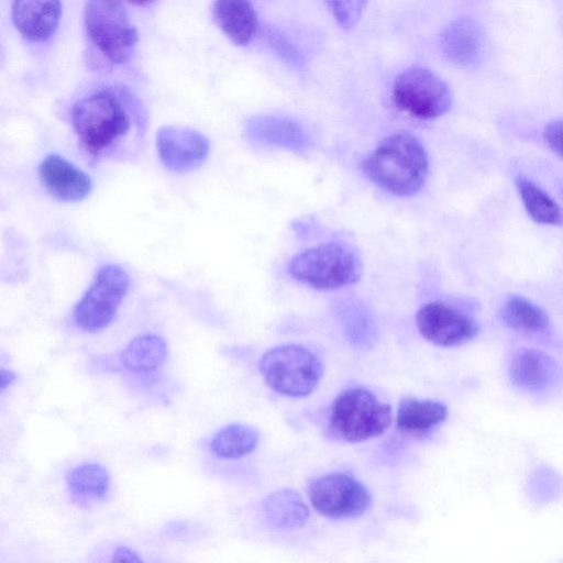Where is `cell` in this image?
<instances>
[{"mask_svg":"<svg viewBox=\"0 0 563 563\" xmlns=\"http://www.w3.org/2000/svg\"><path fill=\"white\" fill-rule=\"evenodd\" d=\"M140 120L132 97L113 89L86 96L71 109L75 133L84 148L96 158L111 154Z\"/></svg>","mask_w":563,"mask_h":563,"instance_id":"cell-1","label":"cell"},{"mask_svg":"<svg viewBox=\"0 0 563 563\" xmlns=\"http://www.w3.org/2000/svg\"><path fill=\"white\" fill-rule=\"evenodd\" d=\"M365 176L398 197L416 195L429 174V159L421 141L408 132L383 139L363 161Z\"/></svg>","mask_w":563,"mask_h":563,"instance_id":"cell-2","label":"cell"},{"mask_svg":"<svg viewBox=\"0 0 563 563\" xmlns=\"http://www.w3.org/2000/svg\"><path fill=\"white\" fill-rule=\"evenodd\" d=\"M362 261L351 247L327 242L291 258L288 273L297 282L319 290L340 289L357 283Z\"/></svg>","mask_w":563,"mask_h":563,"instance_id":"cell-3","label":"cell"},{"mask_svg":"<svg viewBox=\"0 0 563 563\" xmlns=\"http://www.w3.org/2000/svg\"><path fill=\"white\" fill-rule=\"evenodd\" d=\"M391 419L390 406L363 387L342 391L330 410L332 431L350 443L382 435L390 426Z\"/></svg>","mask_w":563,"mask_h":563,"instance_id":"cell-4","label":"cell"},{"mask_svg":"<svg viewBox=\"0 0 563 563\" xmlns=\"http://www.w3.org/2000/svg\"><path fill=\"white\" fill-rule=\"evenodd\" d=\"M258 366L267 386L291 398L310 395L318 386L323 373L318 356L296 344L269 349L262 355Z\"/></svg>","mask_w":563,"mask_h":563,"instance_id":"cell-5","label":"cell"},{"mask_svg":"<svg viewBox=\"0 0 563 563\" xmlns=\"http://www.w3.org/2000/svg\"><path fill=\"white\" fill-rule=\"evenodd\" d=\"M84 20L88 37L111 63L132 56L137 32L121 0H88Z\"/></svg>","mask_w":563,"mask_h":563,"instance_id":"cell-6","label":"cell"},{"mask_svg":"<svg viewBox=\"0 0 563 563\" xmlns=\"http://www.w3.org/2000/svg\"><path fill=\"white\" fill-rule=\"evenodd\" d=\"M130 285L128 273L115 264L102 266L74 309V321L85 332L95 333L114 319Z\"/></svg>","mask_w":563,"mask_h":563,"instance_id":"cell-7","label":"cell"},{"mask_svg":"<svg viewBox=\"0 0 563 563\" xmlns=\"http://www.w3.org/2000/svg\"><path fill=\"white\" fill-rule=\"evenodd\" d=\"M393 99L399 110L420 120L443 115L452 103L446 84L423 67L407 68L396 77Z\"/></svg>","mask_w":563,"mask_h":563,"instance_id":"cell-8","label":"cell"},{"mask_svg":"<svg viewBox=\"0 0 563 563\" xmlns=\"http://www.w3.org/2000/svg\"><path fill=\"white\" fill-rule=\"evenodd\" d=\"M307 494L312 507L330 519L360 517L372 505L368 489L354 476L343 472H331L313 478Z\"/></svg>","mask_w":563,"mask_h":563,"instance_id":"cell-9","label":"cell"},{"mask_svg":"<svg viewBox=\"0 0 563 563\" xmlns=\"http://www.w3.org/2000/svg\"><path fill=\"white\" fill-rule=\"evenodd\" d=\"M416 323L427 341L443 347L463 345L472 341L479 331L473 318L441 301L422 306L417 311Z\"/></svg>","mask_w":563,"mask_h":563,"instance_id":"cell-10","label":"cell"},{"mask_svg":"<svg viewBox=\"0 0 563 563\" xmlns=\"http://www.w3.org/2000/svg\"><path fill=\"white\" fill-rule=\"evenodd\" d=\"M156 146L161 162L172 172H187L200 165L209 153V141L200 132L184 126H163Z\"/></svg>","mask_w":563,"mask_h":563,"instance_id":"cell-11","label":"cell"},{"mask_svg":"<svg viewBox=\"0 0 563 563\" xmlns=\"http://www.w3.org/2000/svg\"><path fill=\"white\" fill-rule=\"evenodd\" d=\"M38 174L47 191L62 201H79L91 191L89 176L59 155L45 157Z\"/></svg>","mask_w":563,"mask_h":563,"instance_id":"cell-12","label":"cell"},{"mask_svg":"<svg viewBox=\"0 0 563 563\" xmlns=\"http://www.w3.org/2000/svg\"><path fill=\"white\" fill-rule=\"evenodd\" d=\"M60 13L59 0L12 1V21L20 34L32 42L47 41L58 26Z\"/></svg>","mask_w":563,"mask_h":563,"instance_id":"cell-13","label":"cell"},{"mask_svg":"<svg viewBox=\"0 0 563 563\" xmlns=\"http://www.w3.org/2000/svg\"><path fill=\"white\" fill-rule=\"evenodd\" d=\"M66 486L71 501L80 508L108 499L111 478L108 470L95 462L81 463L68 471Z\"/></svg>","mask_w":563,"mask_h":563,"instance_id":"cell-14","label":"cell"},{"mask_svg":"<svg viewBox=\"0 0 563 563\" xmlns=\"http://www.w3.org/2000/svg\"><path fill=\"white\" fill-rule=\"evenodd\" d=\"M247 137L260 144L302 151L308 139L301 126L291 119L278 115H260L246 124Z\"/></svg>","mask_w":563,"mask_h":563,"instance_id":"cell-15","label":"cell"},{"mask_svg":"<svg viewBox=\"0 0 563 563\" xmlns=\"http://www.w3.org/2000/svg\"><path fill=\"white\" fill-rule=\"evenodd\" d=\"M214 21L236 45H249L257 31V18L250 0H216L212 8Z\"/></svg>","mask_w":563,"mask_h":563,"instance_id":"cell-16","label":"cell"},{"mask_svg":"<svg viewBox=\"0 0 563 563\" xmlns=\"http://www.w3.org/2000/svg\"><path fill=\"white\" fill-rule=\"evenodd\" d=\"M440 48L443 56L459 66L473 64L481 49V34L476 23L461 16L452 21L440 36Z\"/></svg>","mask_w":563,"mask_h":563,"instance_id":"cell-17","label":"cell"},{"mask_svg":"<svg viewBox=\"0 0 563 563\" xmlns=\"http://www.w3.org/2000/svg\"><path fill=\"white\" fill-rule=\"evenodd\" d=\"M168 346L164 338L155 333L135 336L119 355L121 365L130 373L148 375L166 362Z\"/></svg>","mask_w":563,"mask_h":563,"instance_id":"cell-18","label":"cell"},{"mask_svg":"<svg viewBox=\"0 0 563 563\" xmlns=\"http://www.w3.org/2000/svg\"><path fill=\"white\" fill-rule=\"evenodd\" d=\"M555 372L554 361L543 351L525 347L512 357L509 374L518 387L537 390L549 385Z\"/></svg>","mask_w":563,"mask_h":563,"instance_id":"cell-19","label":"cell"},{"mask_svg":"<svg viewBox=\"0 0 563 563\" xmlns=\"http://www.w3.org/2000/svg\"><path fill=\"white\" fill-rule=\"evenodd\" d=\"M263 512L275 529L291 530L306 525L309 508L294 489L283 488L269 494L263 501Z\"/></svg>","mask_w":563,"mask_h":563,"instance_id":"cell-20","label":"cell"},{"mask_svg":"<svg viewBox=\"0 0 563 563\" xmlns=\"http://www.w3.org/2000/svg\"><path fill=\"white\" fill-rule=\"evenodd\" d=\"M448 415V407L441 401L406 398L399 404L396 423L404 433L422 435L442 423Z\"/></svg>","mask_w":563,"mask_h":563,"instance_id":"cell-21","label":"cell"},{"mask_svg":"<svg viewBox=\"0 0 563 563\" xmlns=\"http://www.w3.org/2000/svg\"><path fill=\"white\" fill-rule=\"evenodd\" d=\"M258 431L245 423H230L221 428L210 441V450L221 459H239L255 450Z\"/></svg>","mask_w":563,"mask_h":563,"instance_id":"cell-22","label":"cell"},{"mask_svg":"<svg viewBox=\"0 0 563 563\" xmlns=\"http://www.w3.org/2000/svg\"><path fill=\"white\" fill-rule=\"evenodd\" d=\"M516 187L529 217L544 225H561L563 213L556 201L540 186L526 177H518Z\"/></svg>","mask_w":563,"mask_h":563,"instance_id":"cell-23","label":"cell"},{"mask_svg":"<svg viewBox=\"0 0 563 563\" xmlns=\"http://www.w3.org/2000/svg\"><path fill=\"white\" fill-rule=\"evenodd\" d=\"M501 319L514 330L520 332H541L550 324L547 312L530 300L514 296L501 309Z\"/></svg>","mask_w":563,"mask_h":563,"instance_id":"cell-24","label":"cell"},{"mask_svg":"<svg viewBox=\"0 0 563 563\" xmlns=\"http://www.w3.org/2000/svg\"><path fill=\"white\" fill-rule=\"evenodd\" d=\"M368 0H324L336 23L344 30L353 29L360 21Z\"/></svg>","mask_w":563,"mask_h":563,"instance_id":"cell-25","label":"cell"},{"mask_svg":"<svg viewBox=\"0 0 563 563\" xmlns=\"http://www.w3.org/2000/svg\"><path fill=\"white\" fill-rule=\"evenodd\" d=\"M272 47L288 63L296 67L303 64L301 55L296 51L290 42L283 34L273 31L268 34Z\"/></svg>","mask_w":563,"mask_h":563,"instance_id":"cell-26","label":"cell"},{"mask_svg":"<svg viewBox=\"0 0 563 563\" xmlns=\"http://www.w3.org/2000/svg\"><path fill=\"white\" fill-rule=\"evenodd\" d=\"M543 139L548 146L563 158V119L550 122L544 128Z\"/></svg>","mask_w":563,"mask_h":563,"instance_id":"cell-27","label":"cell"},{"mask_svg":"<svg viewBox=\"0 0 563 563\" xmlns=\"http://www.w3.org/2000/svg\"><path fill=\"white\" fill-rule=\"evenodd\" d=\"M111 561L114 562H142L143 559L137 552L125 545L115 548Z\"/></svg>","mask_w":563,"mask_h":563,"instance_id":"cell-28","label":"cell"},{"mask_svg":"<svg viewBox=\"0 0 563 563\" xmlns=\"http://www.w3.org/2000/svg\"><path fill=\"white\" fill-rule=\"evenodd\" d=\"M16 380V373L11 369L1 368L0 371V391L3 393Z\"/></svg>","mask_w":563,"mask_h":563,"instance_id":"cell-29","label":"cell"},{"mask_svg":"<svg viewBox=\"0 0 563 563\" xmlns=\"http://www.w3.org/2000/svg\"><path fill=\"white\" fill-rule=\"evenodd\" d=\"M130 3L135 5H147L154 2L155 0H128Z\"/></svg>","mask_w":563,"mask_h":563,"instance_id":"cell-30","label":"cell"}]
</instances>
